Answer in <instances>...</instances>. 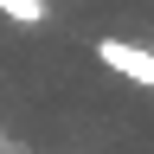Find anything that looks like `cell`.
<instances>
[{
    "instance_id": "obj_1",
    "label": "cell",
    "mask_w": 154,
    "mask_h": 154,
    "mask_svg": "<svg viewBox=\"0 0 154 154\" xmlns=\"http://www.w3.org/2000/svg\"><path fill=\"white\" fill-rule=\"evenodd\" d=\"M96 64H103V71H116L122 84H141V90H154V45H135V38H116V32H103V38H96Z\"/></svg>"
},
{
    "instance_id": "obj_2",
    "label": "cell",
    "mask_w": 154,
    "mask_h": 154,
    "mask_svg": "<svg viewBox=\"0 0 154 154\" xmlns=\"http://www.w3.org/2000/svg\"><path fill=\"white\" fill-rule=\"evenodd\" d=\"M0 19H13V26H45L51 7L45 0H0Z\"/></svg>"
}]
</instances>
